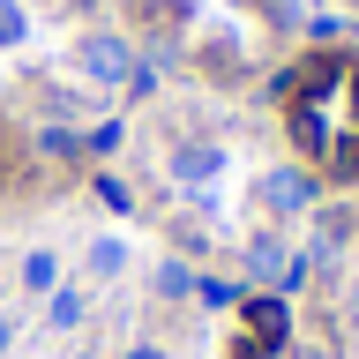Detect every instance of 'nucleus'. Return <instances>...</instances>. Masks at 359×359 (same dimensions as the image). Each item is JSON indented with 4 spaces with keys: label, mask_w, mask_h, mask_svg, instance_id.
<instances>
[{
    "label": "nucleus",
    "mask_w": 359,
    "mask_h": 359,
    "mask_svg": "<svg viewBox=\"0 0 359 359\" xmlns=\"http://www.w3.org/2000/svg\"><path fill=\"white\" fill-rule=\"evenodd\" d=\"M292 344V299L285 292H240V352L232 359H277Z\"/></svg>",
    "instance_id": "f257e3e1"
},
{
    "label": "nucleus",
    "mask_w": 359,
    "mask_h": 359,
    "mask_svg": "<svg viewBox=\"0 0 359 359\" xmlns=\"http://www.w3.org/2000/svg\"><path fill=\"white\" fill-rule=\"evenodd\" d=\"M337 112H344V97H292L285 105V135L307 165H322V150L337 142Z\"/></svg>",
    "instance_id": "f03ea898"
},
{
    "label": "nucleus",
    "mask_w": 359,
    "mask_h": 359,
    "mask_svg": "<svg viewBox=\"0 0 359 359\" xmlns=\"http://www.w3.org/2000/svg\"><path fill=\"white\" fill-rule=\"evenodd\" d=\"M135 60H142V45L120 38V30H90V38L75 45V67H83L90 83H105V90L128 83V67H135Z\"/></svg>",
    "instance_id": "7ed1b4c3"
},
{
    "label": "nucleus",
    "mask_w": 359,
    "mask_h": 359,
    "mask_svg": "<svg viewBox=\"0 0 359 359\" xmlns=\"http://www.w3.org/2000/svg\"><path fill=\"white\" fill-rule=\"evenodd\" d=\"M255 210H269V217H307L314 210V172L307 165H269V172L255 180Z\"/></svg>",
    "instance_id": "20e7f679"
},
{
    "label": "nucleus",
    "mask_w": 359,
    "mask_h": 359,
    "mask_svg": "<svg viewBox=\"0 0 359 359\" xmlns=\"http://www.w3.org/2000/svg\"><path fill=\"white\" fill-rule=\"evenodd\" d=\"M344 75H352V53L344 45H314L292 60V97H344Z\"/></svg>",
    "instance_id": "39448f33"
},
{
    "label": "nucleus",
    "mask_w": 359,
    "mask_h": 359,
    "mask_svg": "<svg viewBox=\"0 0 359 359\" xmlns=\"http://www.w3.org/2000/svg\"><path fill=\"white\" fill-rule=\"evenodd\" d=\"M285 269H292V247L277 232H255L247 240V285L255 292H285Z\"/></svg>",
    "instance_id": "423d86ee"
},
{
    "label": "nucleus",
    "mask_w": 359,
    "mask_h": 359,
    "mask_svg": "<svg viewBox=\"0 0 359 359\" xmlns=\"http://www.w3.org/2000/svg\"><path fill=\"white\" fill-rule=\"evenodd\" d=\"M217 172H224L217 142H180V150H172V180H180V187H210Z\"/></svg>",
    "instance_id": "0eeeda50"
},
{
    "label": "nucleus",
    "mask_w": 359,
    "mask_h": 359,
    "mask_svg": "<svg viewBox=\"0 0 359 359\" xmlns=\"http://www.w3.org/2000/svg\"><path fill=\"white\" fill-rule=\"evenodd\" d=\"M150 285H157V299H165V307H180V299H195V292H202V269L172 255V262H157V269H150Z\"/></svg>",
    "instance_id": "6e6552de"
},
{
    "label": "nucleus",
    "mask_w": 359,
    "mask_h": 359,
    "mask_svg": "<svg viewBox=\"0 0 359 359\" xmlns=\"http://www.w3.org/2000/svg\"><path fill=\"white\" fill-rule=\"evenodd\" d=\"M322 172H330L337 187H359V128H352V120H344V128H337V142L322 150Z\"/></svg>",
    "instance_id": "1a4fd4ad"
},
{
    "label": "nucleus",
    "mask_w": 359,
    "mask_h": 359,
    "mask_svg": "<svg viewBox=\"0 0 359 359\" xmlns=\"http://www.w3.org/2000/svg\"><path fill=\"white\" fill-rule=\"evenodd\" d=\"M83 269L97 277V285L128 277V240H120V232H97V240H90V255H83Z\"/></svg>",
    "instance_id": "9d476101"
},
{
    "label": "nucleus",
    "mask_w": 359,
    "mask_h": 359,
    "mask_svg": "<svg viewBox=\"0 0 359 359\" xmlns=\"http://www.w3.org/2000/svg\"><path fill=\"white\" fill-rule=\"evenodd\" d=\"M83 314H90V292L83 285H53V292H45V322H53V330H83Z\"/></svg>",
    "instance_id": "9b49d317"
},
{
    "label": "nucleus",
    "mask_w": 359,
    "mask_h": 359,
    "mask_svg": "<svg viewBox=\"0 0 359 359\" xmlns=\"http://www.w3.org/2000/svg\"><path fill=\"white\" fill-rule=\"evenodd\" d=\"M15 285L30 292V299H45V292L60 285V255H53V247H30V255H22V269H15Z\"/></svg>",
    "instance_id": "f8f14e48"
},
{
    "label": "nucleus",
    "mask_w": 359,
    "mask_h": 359,
    "mask_svg": "<svg viewBox=\"0 0 359 359\" xmlns=\"http://www.w3.org/2000/svg\"><path fill=\"white\" fill-rule=\"evenodd\" d=\"M38 157H53V165H60V157H67V165H75V157H83V135H75V128H60V120H53V128H38Z\"/></svg>",
    "instance_id": "ddd939ff"
},
{
    "label": "nucleus",
    "mask_w": 359,
    "mask_h": 359,
    "mask_svg": "<svg viewBox=\"0 0 359 359\" xmlns=\"http://www.w3.org/2000/svg\"><path fill=\"white\" fill-rule=\"evenodd\" d=\"M120 142H128V128H120V120H97V128L83 135V157H112Z\"/></svg>",
    "instance_id": "4468645a"
},
{
    "label": "nucleus",
    "mask_w": 359,
    "mask_h": 359,
    "mask_svg": "<svg viewBox=\"0 0 359 359\" xmlns=\"http://www.w3.org/2000/svg\"><path fill=\"white\" fill-rule=\"evenodd\" d=\"M30 38V8L22 0H0V45H22Z\"/></svg>",
    "instance_id": "2eb2a0df"
},
{
    "label": "nucleus",
    "mask_w": 359,
    "mask_h": 359,
    "mask_svg": "<svg viewBox=\"0 0 359 359\" xmlns=\"http://www.w3.org/2000/svg\"><path fill=\"white\" fill-rule=\"evenodd\" d=\"M97 202H105L112 217H135V195H128V180H112V172H97Z\"/></svg>",
    "instance_id": "dca6fc26"
},
{
    "label": "nucleus",
    "mask_w": 359,
    "mask_h": 359,
    "mask_svg": "<svg viewBox=\"0 0 359 359\" xmlns=\"http://www.w3.org/2000/svg\"><path fill=\"white\" fill-rule=\"evenodd\" d=\"M150 90H157V60H135V67H128V83H120V97H128V105H142Z\"/></svg>",
    "instance_id": "f3484780"
},
{
    "label": "nucleus",
    "mask_w": 359,
    "mask_h": 359,
    "mask_svg": "<svg viewBox=\"0 0 359 359\" xmlns=\"http://www.w3.org/2000/svg\"><path fill=\"white\" fill-rule=\"evenodd\" d=\"M195 307H240V285H224V277H210V269H202V292H195Z\"/></svg>",
    "instance_id": "a211bd4d"
},
{
    "label": "nucleus",
    "mask_w": 359,
    "mask_h": 359,
    "mask_svg": "<svg viewBox=\"0 0 359 359\" xmlns=\"http://www.w3.org/2000/svg\"><path fill=\"white\" fill-rule=\"evenodd\" d=\"M262 105H292V67H277V75L262 83Z\"/></svg>",
    "instance_id": "6ab92c4d"
},
{
    "label": "nucleus",
    "mask_w": 359,
    "mask_h": 359,
    "mask_svg": "<svg viewBox=\"0 0 359 359\" xmlns=\"http://www.w3.org/2000/svg\"><path fill=\"white\" fill-rule=\"evenodd\" d=\"M307 38L330 45V38H344V22H337V15H307Z\"/></svg>",
    "instance_id": "aec40b11"
},
{
    "label": "nucleus",
    "mask_w": 359,
    "mask_h": 359,
    "mask_svg": "<svg viewBox=\"0 0 359 359\" xmlns=\"http://www.w3.org/2000/svg\"><path fill=\"white\" fill-rule=\"evenodd\" d=\"M120 359H172V352H165V344H150V337H135V344H128Z\"/></svg>",
    "instance_id": "412c9836"
},
{
    "label": "nucleus",
    "mask_w": 359,
    "mask_h": 359,
    "mask_svg": "<svg viewBox=\"0 0 359 359\" xmlns=\"http://www.w3.org/2000/svg\"><path fill=\"white\" fill-rule=\"evenodd\" d=\"M344 112H352V128H359V60H352V75H344Z\"/></svg>",
    "instance_id": "4be33fe9"
},
{
    "label": "nucleus",
    "mask_w": 359,
    "mask_h": 359,
    "mask_svg": "<svg viewBox=\"0 0 359 359\" xmlns=\"http://www.w3.org/2000/svg\"><path fill=\"white\" fill-rule=\"evenodd\" d=\"M15 337H22V322H15V314H0V359L15 352Z\"/></svg>",
    "instance_id": "5701e85b"
},
{
    "label": "nucleus",
    "mask_w": 359,
    "mask_h": 359,
    "mask_svg": "<svg viewBox=\"0 0 359 359\" xmlns=\"http://www.w3.org/2000/svg\"><path fill=\"white\" fill-rule=\"evenodd\" d=\"M344 330H359V277L344 285Z\"/></svg>",
    "instance_id": "b1692460"
},
{
    "label": "nucleus",
    "mask_w": 359,
    "mask_h": 359,
    "mask_svg": "<svg viewBox=\"0 0 359 359\" xmlns=\"http://www.w3.org/2000/svg\"><path fill=\"white\" fill-rule=\"evenodd\" d=\"M60 8H75V15H90V8H97V0H60Z\"/></svg>",
    "instance_id": "393cba45"
},
{
    "label": "nucleus",
    "mask_w": 359,
    "mask_h": 359,
    "mask_svg": "<svg viewBox=\"0 0 359 359\" xmlns=\"http://www.w3.org/2000/svg\"><path fill=\"white\" fill-rule=\"evenodd\" d=\"M352 240H359V202H352Z\"/></svg>",
    "instance_id": "a878e982"
},
{
    "label": "nucleus",
    "mask_w": 359,
    "mask_h": 359,
    "mask_svg": "<svg viewBox=\"0 0 359 359\" xmlns=\"http://www.w3.org/2000/svg\"><path fill=\"white\" fill-rule=\"evenodd\" d=\"M67 359H97V352H67Z\"/></svg>",
    "instance_id": "bb28decb"
}]
</instances>
